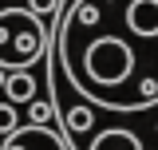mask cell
<instances>
[{"label": "cell", "mask_w": 158, "mask_h": 150, "mask_svg": "<svg viewBox=\"0 0 158 150\" xmlns=\"http://www.w3.org/2000/svg\"><path fill=\"white\" fill-rule=\"evenodd\" d=\"M52 32L56 24L40 16L28 4H4L0 8V67L20 71V67H40L52 56Z\"/></svg>", "instance_id": "cell-1"}, {"label": "cell", "mask_w": 158, "mask_h": 150, "mask_svg": "<svg viewBox=\"0 0 158 150\" xmlns=\"http://www.w3.org/2000/svg\"><path fill=\"white\" fill-rule=\"evenodd\" d=\"M0 150H71L67 134L48 123H20L16 131L0 138Z\"/></svg>", "instance_id": "cell-2"}, {"label": "cell", "mask_w": 158, "mask_h": 150, "mask_svg": "<svg viewBox=\"0 0 158 150\" xmlns=\"http://www.w3.org/2000/svg\"><path fill=\"white\" fill-rule=\"evenodd\" d=\"M44 71L36 75V67H20V71H8V79H4V91L12 103H32L40 95V79H48V63H40Z\"/></svg>", "instance_id": "cell-3"}, {"label": "cell", "mask_w": 158, "mask_h": 150, "mask_svg": "<svg viewBox=\"0 0 158 150\" xmlns=\"http://www.w3.org/2000/svg\"><path fill=\"white\" fill-rule=\"evenodd\" d=\"M16 127H20V115L12 111V99L4 95V99H0V138H4L8 131H16Z\"/></svg>", "instance_id": "cell-4"}, {"label": "cell", "mask_w": 158, "mask_h": 150, "mask_svg": "<svg viewBox=\"0 0 158 150\" xmlns=\"http://www.w3.org/2000/svg\"><path fill=\"white\" fill-rule=\"evenodd\" d=\"M28 107H32V123H48V119H56V99H48V103L32 99Z\"/></svg>", "instance_id": "cell-5"}, {"label": "cell", "mask_w": 158, "mask_h": 150, "mask_svg": "<svg viewBox=\"0 0 158 150\" xmlns=\"http://www.w3.org/2000/svg\"><path fill=\"white\" fill-rule=\"evenodd\" d=\"M32 8H36L40 16H48L52 24H56V16H59V8H63V0H28Z\"/></svg>", "instance_id": "cell-6"}]
</instances>
